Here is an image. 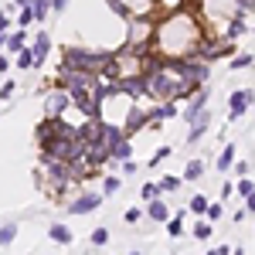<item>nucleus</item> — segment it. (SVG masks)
Returning <instances> with one entry per match:
<instances>
[{
	"instance_id": "nucleus-1",
	"label": "nucleus",
	"mask_w": 255,
	"mask_h": 255,
	"mask_svg": "<svg viewBox=\"0 0 255 255\" xmlns=\"http://www.w3.org/2000/svg\"><path fill=\"white\" fill-rule=\"evenodd\" d=\"M208 38V24L197 7H184L177 14L157 17V34H153V55L163 61H184L197 58L201 41Z\"/></svg>"
},
{
	"instance_id": "nucleus-2",
	"label": "nucleus",
	"mask_w": 255,
	"mask_h": 255,
	"mask_svg": "<svg viewBox=\"0 0 255 255\" xmlns=\"http://www.w3.org/2000/svg\"><path fill=\"white\" fill-rule=\"evenodd\" d=\"M102 197H106V194L85 191V194L65 201V211H68V215H92V211H99V208H102Z\"/></svg>"
},
{
	"instance_id": "nucleus-3",
	"label": "nucleus",
	"mask_w": 255,
	"mask_h": 255,
	"mask_svg": "<svg viewBox=\"0 0 255 255\" xmlns=\"http://www.w3.org/2000/svg\"><path fill=\"white\" fill-rule=\"evenodd\" d=\"M252 102H255V92L252 89H235L232 96H228V119L235 123V119H242L249 109H252Z\"/></svg>"
},
{
	"instance_id": "nucleus-4",
	"label": "nucleus",
	"mask_w": 255,
	"mask_h": 255,
	"mask_svg": "<svg viewBox=\"0 0 255 255\" xmlns=\"http://www.w3.org/2000/svg\"><path fill=\"white\" fill-rule=\"evenodd\" d=\"M208 102H211V89L204 85V89H197L194 96L187 99V106H184V123H191V119H197L201 113H208Z\"/></svg>"
},
{
	"instance_id": "nucleus-5",
	"label": "nucleus",
	"mask_w": 255,
	"mask_h": 255,
	"mask_svg": "<svg viewBox=\"0 0 255 255\" xmlns=\"http://www.w3.org/2000/svg\"><path fill=\"white\" fill-rule=\"evenodd\" d=\"M68 106H75V99H72V92H65V89H55L51 96H48V102H44V109H48V116H65L68 113Z\"/></svg>"
},
{
	"instance_id": "nucleus-6",
	"label": "nucleus",
	"mask_w": 255,
	"mask_h": 255,
	"mask_svg": "<svg viewBox=\"0 0 255 255\" xmlns=\"http://www.w3.org/2000/svg\"><path fill=\"white\" fill-rule=\"evenodd\" d=\"M0 38H3V55H14V58H17L20 51H27V48H31V44H27V31H14V34H0Z\"/></svg>"
},
{
	"instance_id": "nucleus-7",
	"label": "nucleus",
	"mask_w": 255,
	"mask_h": 255,
	"mask_svg": "<svg viewBox=\"0 0 255 255\" xmlns=\"http://www.w3.org/2000/svg\"><path fill=\"white\" fill-rule=\"evenodd\" d=\"M187 126H191V129H187V143L194 146V143H201V139H204L208 126H211V113H201V116H197V119H191Z\"/></svg>"
},
{
	"instance_id": "nucleus-8",
	"label": "nucleus",
	"mask_w": 255,
	"mask_h": 255,
	"mask_svg": "<svg viewBox=\"0 0 255 255\" xmlns=\"http://www.w3.org/2000/svg\"><path fill=\"white\" fill-rule=\"evenodd\" d=\"M31 51H34V58H38V68L44 65V58H48V51H51V34L41 27L38 34L31 38Z\"/></svg>"
},
{
	"instance_id": "nucleus-9",
	"label": "nucleus",
	"mask_w": 255,
	"mask_h": 255,
	"mask_svg": "<svg viewBox=\"0 0 255 255\" xmlns=\"http://www.w3.org/2000/svg\"><path fill=\"white\" fill-rule=\"evenodd\" d=\"M146 218H150L153 225H167L174 215H170V204H167V201H150V204H146Z\"/></svg>"
},
{
	"instance_id": "nucleus-10",
	"label": "nucleus",
	"mask_w": 255,
	"mask_h": 255,
	"mask_svg": "<svg viewBox=\"0 0 255 255\" xmlns=\"http://www.w3.org/2000/svg\"><path fill=\"white\" fill-rule=\"evenodd\" d=\"M48 238H51L55 245H72V242H75L72 228H68V225H61V221H55V225L48 228Z\"/></svg>"
},
{
	"instance_id": "nucleus-11",
	"label": "nucleus",
	"mask_w": 255,
	"mask_h": 255,
	"mask_svg": "<svg viewBox=\"0 0 255 255\" xmlns=\"http://www.w3.org/2000/svg\"><path fill=\"white\" fill-rule=\"evenodd\" d=\"M245 31H249L245 17H232L228 24H225V34H221V38H225V41H238L242 34H245Z\"/></svg>"
},
{
	"instance_id": "nucleus-12",
	"label": "nucleus",
	"mask_w": 255,
	"mask_h": 255,
	"mask_svg": "<svg viewBox=\"0 0 255 255\" xmlns=\"http://www.w3.org/2000/svg\"><path fill=\"white\" fill-rule=\"evenodd\" d=\"M191 235H194L197 242H208V238L215 235V221H208V218H197L194 228H191Z\"/></svg>"
},
{
	"instance_id": "nucleus-13",
	"label": "nucleus",
	"mask_w": 255,
	"mask_h": 255,
	"mask_svg": "<svg viewBox=\"0 0 255 255\" xmlns=\"http://www.w3.org/2000/svg\"><path fill=\"white\" fill-rule=\"evenodd\" d=\"M201 177H204V160H187V167H184V180H187V184H197V180H201Z\"/></svg>"
},
{
	"instance_id": "nucleus-14",
	"label": "nucleus",
	"mask_w": 255,
	"mask_h": 255,
	"mask_svg": "<svg viewBox=\"0 0 255 255\" xmlns=\"http://www.w3.org/2000/svg\"><path fill=\"white\" fill-rule=\"evenodd\" d=\"M208 208H211V201H208L204 194H194L191 201H187V211L197 215V218H208Z\"/></svg>"
},
{
	"instance_id": "nucleus-15",
	"label": "nucleus",
	"mask_w": 255,
	"mask_h": 255,
	"mask_svg": "<svg viewBox=\"0 0 255 255\" xmlns=\"http://www.w3.org/2000/svg\"><path fill=\"white\" fill-rule=\"evenodd\" d=\"M232 163H235V146H232V143H225V146H221V153H218V170H221V174H228V170H232Z\"/></svg>"
},
{
	"instance_id": "nucleus-16",
	"label": "nucleus",
	"mask_w": 255,
	"mask_h": 255,
	"mask_svg": "<svg viewBox=\"0 0 255 255\" xmlns=\"http://www.w3.org/2000/svg\"><path fill=\"white\" fill-rule=\"evenodd\" d=\"M14 238H17V221H3L0 225V245H3V252L14 245Z\"/></svg>"
},
{
	"instance_id": "nucleus-17",
	"label": "nucleus",
	"mask_w": 255,
	"mask_h": 255,
	"mask_svg": "<svg viewBox=\"0 0 255 255\" xmlns=\"http://www.w3.org/2000/svg\"><path fill=\"white\" fill-rule=\"evenodd\" d=\"M139 197L150 204V201H160L163 197V187H160V180H146L143 187H139Z\"/></svg>"
},
{
	"instance_id": "nucleus-18",
	"label": "nucleus",
	"mask_w": 255,
	"mask_h": 255,
	"mask_svg": "<svg viewBox=\"0 0 255 255\" xmlns=\"http://www.w3.org/2000/svg\"><path fill=\"white\" fill-rule=\"evenodd\" d=\"M113 160H116V163H126V160H133V143H129V139L116 143V146H113Z\"/></svg>"
},
{
	"instance_id": "nucleus-19",
	"label": "nucleus",
	"mask_w": 255,
	"mask_h": 255,
	"mask_svg": "<svg viewBox=\"0 0 255 255\" xmlns=\"http://www.w3.org/2000/svg\"><path fill=\"white\" fill-rule=\"evenodd\" d=\"M235 194H238V197H245V201H249V197L255 194V180H252V177H242V180H238V184H235Z\"/></svg>"
},
{
	"instance_id": "nucleus-20",
	"label": "nucleus",
	"mask_w": 255,
	"mask_h": 255,
	"mask_svg": "<svg viewBox=\"0 0 255 255\" xmlns=\"http://www.w3.org/2000/svg\"><path fill=\"white\" fill-rule=\"evenodd\" d=\"M167 235H170V238H180V235H184V215H180V211L167 221Z\"/></svg>"
},
{
	"instance_id": "nucleus-21",
	"label": "nucleus",
	"mask_w": 255,
	"mask_h": 255,
	"mask_svg": "<svg viewBox=\"0 0 255 255\" xmlns=\"http://www.w3.org/2000/svg\"><path fill=\"white\" fill-rule=\"evenodd\" d=\"M180 184H184V177H174V174L160 177V187H163V194H174V191H180Z\"/></svg>"
},
{
	"instance_id": "nucleus-22",
	"label": "nucleus",
	"mask_w": 255,
	"mask_h": 255,
	"mask_svg": "<svg viewBox=\"0 0 255 255\" xmlns=\"http://www.w3.org/2000/svg\"><path fill=\"white\" fill-rule=\"evenodd\" d=\"M17 68H24V72H27V68H38V58H34V51H31V48L17 55Z\"/></svg>"
},
{
	"instance_id": "nucleus-23",
	"label": "nucleus",
	"mask_w": 255,
	"mask_h": 255,
	"mask_svg": "<svg viewBox=\"0 0 255 255\" xmlns=\"http://www.w3.org/2000/svg\"><path fill=\"white\" fill-rule=\"evenodd\" d=\"M31 24H38V20H34V10H31V7L17 10V27H20V31H24V27H31Z\"/></svg>"
},
{
	"instance_id": "nucleus-24",
	"label": "nucleus",
	"mask_w": 255,
	"mask_h": 255,
	"mask_svg": "<svg viewBox=\"0 0 255 255\" xmlns=\"http://www.w3.org/2000/svg\"><path fill=\"white\" fill-rule=\"evenodd\" d=\"M89 242H92L96 249H102V245L109 242V228H92V235H89Z\"/></svg>"
},
{
	"instance_id": "nucleus-25",
	"label": "nucleus",
	"mask_w": 255,
	"mask_h": 255,
	"mask_svg": "<svg viewBox=\"0 0 255 255\" xmlns=\"http://www.w3.org/2000/svg\"><path fill=\"white\" fill-rule=\"evenodd\" d=\"M14 92H17V82L3 79V89H0V99H3V106H10V99H14Z\"/></svg>"
},
{
	"instance_id": "nucleus-26",
	"label": "nucleus",
	"mask_w": 255,
	"mask_h": 255,
	"mask_svg": "<svg viewBox=\"0 0 255 255\" xmlns=\"http://www.w3.org/2000/svg\"><path fill=\"white\" fill-rule=\"evenodd\" d=\"M116 191H119V177H102V194L113 197Z\"/></svg>"
},
{
	"instance_id": "nucleus-27",
	"label": "nucleus",
	"mask_w": 255,
	"mask_h": 255,
	"mask_svg": "<svg viewBox=\"0 0 255 255\" xmlns=\"http://www.w3.org/2000/svg\"><path fill=\"white\" fill-rule=\"evenodd\" d=\"M249 65H252V55H235L228 68H232V72H242V68H249Z\"/></svg>"
},
{
	"instance_id": "nucleus-28",
	"label": "nucleus",
	"mask_w": 255,
	"mask_h": 255,
	"mask_svg": "<svg viewBox=\"0 0 255 255\" xmlns=\"http://www.w3.org/2000/svg\"><path fill=\"white\" fill-rule=\"evenodd\" d=\"M170 157V146H160L157 153H153V157H150V167H157V163H163V160Z\"/></svg>"
},
{
	"instance_id": "nucleus-29",
	"label": "nucleus",
	"mask_w": 255,
	"mask_h": 255,
	"mask_svg": "<svg viewBox=\"0 0 255 255\" xmlns=\"http://www.w3.org/2000/svg\"><path fill=\"white\" fill-rule=\"evenodd\" d=\"M221 215H225V208H221L218 201H211V208H208V221H218Z\"/></svg>"
},
{
	"instance_id": "nucleus-30",
	"label": "nucleus",
	"mask_w": 255,
	"mask_h": 255,
	"mask_svg": "<svg viewBox=\"0 0 255 255\" xmlns=\"http://www.w3.org/2000/svg\"><path fill=\"white\" fill-rule=\"evenodd\" d=\"M139 221H143V211L139 208H129L126 211V225H139Z\"/></svg>"
},
{
	"instance_id": "nucleus-31",
	"label": "nucleus",
	"mask_w": 255,
	"mask_h": 255,
	"mask_svg": "<svg viewBox=\"0 0 255 255\" xmlns=\"http://www.w3.org/2000/svg\"><path fill=\"white\" fill-rule=\"evenodd\" d=\"M0 34H10V14L3 10V17H0Z\"/></svg>"
},
{
	"instance_id": "nucleus-32",
	"label": "nucleus",
	"mask_w": 255,
	"mask_h": 255,
	"mask_svg": "<svg viewBox=\"0 0 255 255\" xmlns=\"http://www.w3.org/2000/svg\"><path fill=\"white\" fill-rule=\"evenodd\" d=\"M204 255H232V245H215L211 252H204Z\"/></svg>"
},
{
	"instance_id": "nucleus-33",
	"label": "nucleus",
	"mask_w": 255,
	"mask_h": 255,
	"mask_svg": "<svg viewBox=\"0 0 255 255\" xmlns=\"http://www.w3.org/2000/svg\"><path fill=\"white\" fill-rule=\"evenodd\" d=\"M249 170H252V163H245V160H242V163H235V174L238 177H249Z\"/></svg>"
},
{
	"instance_id": "nucleus-34",
	"label": "nucleus",
	"mask_w": 255,
	"mask_h": 255,
	"mask_svg": "<svg viewBox=\"0 0 255 255\" xmlns=\"http://www.w3.org/2000/svg\"><path fill=\"white\" fill-rule=\"evenodd\" d=\"M129 174H136V160H126L123 163V177H129Z\"/></svg>"
},
{
	"instance_id": "nucleus-35",
	"label": "nucleus",
	"mask_w": 255,
	"mask_h": 255,
	"mask_svg": "<svg viewBox=\"0 0 255 255\" xmlns=\"http://www.w3.org/2000/svg\"><path fill=\"white\" fill-rule=\"evenodd\" d=\"M235 194V187H232V180H225V184H221V197H232Z\"/></svg>"
},
{
	"instance_id": "nucleus-36",
	"label": "nucleus",
	"mask_w": 255,
	"mask_h": 255,
	"mask_svg": "<svg viewBox=\"0 0 255 255\" xmlns=\"http://www.w3.org/2000/svg\"><path fill=\"white\" fill-rule=\"evenodd\" d=\"M0 72H3V75L10 72V55H3V58H0Z\"/></svg>"
},
{
	"instance_id": "nucleus-37",
	"label": "nucleus",
	"mask_w": 255,
	"mask_h": 255,
	"mask_svg": "<svg viewBox=\"0 0 255 255\" xmlns=\"http://www.w3.org/2000/svg\"><path fill=\"white\" fill-rule=\"evenodd\" d=\"M14 7H17V10H24V7H34V0H14Z\"/></svg>"
},
{
	"instance_id": "nucleus-38",
	"label": "nucleus",
	"mask_w": 255,
	"mask_h": 255,
	"mask_svg": "<svg viewBox=\"0 0 255 255\" xmlns=\"http://www.w3.org/2000/svg\"><path fill=\"white\" fill-rule=\"evenodd\" d=\"M245 211H249V215H255V194L249 197V201H245Z\"/></svg>"
},
{
	"instance_id": "nucleus-39",
	"label": "nucleus",
	"mask_w": 255,
	"mask_h": 255,
	"mask_svg": "<svg viewBox=\"0 0 255 255\" xmlns=\"http://www.w3.org/2000/svg\"><path fill=\"white\" fill-rule=\"evenodd\" d=\"M65 7H68V0H55V14H61Z\"/></svg>"
},
{
	"instance_id": "nucleus-40",
	"label": "nucleus",
	"mask_w": 255,
	"mask_h": 255,
	"mask_svg": "<svg viewBox=\"0 0 255 255\" xmlns=\"http://www.w3.org/2000/svg\"><path fill=\"white\" fill-rule=\"evenodd\" d=\"M232 255H245V249H242V245H235V252H232Z\"/></svg>"
},
{
	"instance_id": "nucleus-41",
	"label": "nucleus",
	"mask_w": 255,
	"mask_h": 255,
	"mask_svg": "<svg viewBox=\"0 0 255 255\" xmlns=\"http://www.w3.org/2000/svg\"><path fill=\"white\" fill-rule=\"evenodd\" d=\"M129 255H143V252H129Z\"/></svg>"
}]
</instances>
